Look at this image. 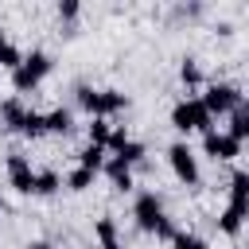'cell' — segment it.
Instances as JSON below:
<instances>
[{
  "label": "cell",
  "instance_id": "cell-26",
  "mask_svg": "<svg viewBox=\"0 0 249 249\" xmlns=\"http://www.w3.org/2000/svg\"><path fill=\"white\" fill-rule=\"evenodd\" d=\"M128 140H132V136H128V128H124V124H113V132H109V144H105V152H109V156H117V152H121V148H124Z\"/></svg>",
  "mask_w": 249,
  "mask_h": 249
},
{
  "label": "cell",
  "instance_id": "cell-17",
  "mask_svg": "<svg viewBox=\"0 0 249 249\" xmlns=\"http://www.w3.org/2000/svg\"><path fill=\"white\" fill-rule=\"evenodd\" d=\"M105 160H109V152H105L101 144H86V148L78 152V167H86V171H93V175L105 167Z\"/></svg>",
  "mask_w": 249,
  "mask_h": 249
},
{
  "label": "cell",
  "instance_id": "cell-27",
  "mask_svg": "<svg viewBox=\"0 0 249 249\" xmlns=\"http://www.w3.org/2000/svg\"><path fill=\"white\" fill-rule=\"evenodd\" d=\"M171 249H210L198 233H187V230H179L175 233V241H171Z\"/></svg>",
  "mask_w": 249,
  "mask_h": 249
},
{
  "label": "cell",
  "instance_id": "cell-11",
  "mask_svg": "<svg viewBox=\"0 0 249 249\" xmlns=\"http://www.w3.org/2000/svg\"><path fill=\"white\" fill-rule=\"evenodd\" d=\"M23 117H27V105H23V97H4V101H0V128H8V132H19Z\"/></svg>",
  "mask_w": 249,
  "mask_h": 249
},
{
  "label": "cell",
  "instance_id": "cell-22",
  "mask_svg": "<svg viewBox=\"0 0 249 249\" xmlns=\"http://www.w3.org/2000/svg\"><path fill=\"white\" fill-rule=\"evenodd\" d=\"M62 183H66V191L82 195V191H89V187H93V171H86V167H74V171H70Z\"/></svg>",
  "mask_w": 249,
  "mask_h": 249
},
{
  "label": "cell",
  "instance_id": "cell-8",
  "mask_svg": "<svg viewBox=\"0 0 249 249\" xmlns=\"http://www.w3.org/2000/svg\"><path fill=\"white\" fill-rule=\"evenodd\" d=\"M4 171H8V187H16L19 195H31L35 191V167H31V160L23 152H8Z\"/></svg>",
  "mask_w": 249,
  "mask_h": 249
},
{
  "label": "cell",
  "instance_id": "cell-9",
  "mask_svg": "<svg viewBox=\"0 0 249 249\" xmlns=\"http://www.w3.org/2000/svg\"><path fill=\"white\" fill-rule=\"evenodd\" d=\"M245 222H249V202H230V206H226V210L214 218V226H218L226 237H237Z\"/></svg>",
  "mask_w": 249,
  "mask_h": 249
},
{
  "label": "cell",
  "instance_id": "cell-23",
  "mask_svg": "<svg viewBox=\"0 0 249 249\" xmlns=\"http://www.w3.org/2000/svg\"><path fill=\"white\" fill-rule=\"evenodd\" d=\"M144 156H148V148H144V140H128L121 152H117V160H124L128 167H136V163H144Z\"/></svg>",
  "mask_w": 249,
  "mask_h": 249
},
{
  "label": "cell",
  "instance_id": "cell-3",
  "mask_svg": "<svg viewBox=\"0 0 249 249\" xmlns=\"http://www.w3.org/2000/svg\"><path fill=\"white\" fill-rule=\"evenodd\" d=\"M171 128H179V132H210L214 117L198 97H183V101L171 105Z\"/></svg>",
  "mask_w": 249,
  "mask_h": 249
},
{
  "label": "cell",
  "instance_id": "cell-31",
  "mask_svg": "<svg viewBox=\"0 0 249 249\" xmlns=\"http://www.w3.org/2000/svg\"><path fill=\"white\" fill-rule=\"evenodd\" d=\"M4 210H8V198H4V195H0V214H4Z\"/></svg>",
  "mask_w": 249,
  "mask_h": 249
},
{
  "label": "cell",
  "instance_id": "cell-16",
  "mask_svg": "<svg viewBox=\"0 0 249 249\" xmlns=\"http://www.w3.org/2000/svg\"><path fill=\"white\" fill-rule=\"evenodd\" d=\"M202 16H206V4L202 0H183V4L171 8V23H195Z\"/></svg>",
  "mask_w": 249,
  "mask_h": 249
},
{
  "label": "cell",
  "instance_id": "cell-14",
  "mask_svg": "<svg viewBox=\"0 0 249 249\" xmlns=\"http://www.w3.org/2000/svg\"><path fill=\"white\" fill-rule=\"evenodd\" d=\"M226 132L241 144V140H249V97H241V105L230 113V124H226Z\"/></svg>",
  "mask_w": 249,
  "mask_h": 249
},
{
  "label": "cell",
  "instance_id": "cell-30",
  "mask_svg": "<svg viewBox=\"0 0 249 249\" xmlns=\"http://www.w3.org/2000/svg\"><path fill=\"white\" fill-rule=\"evenodd\" d=\"M23 249H54V245H51V241H27Z\"/></svg>",
  "mask_w": 249,
  "mask_h": 249
},
{
  "label": "cell",
  "instance_id": "cell-2",
  "mask_svg": "<svg viewBox=\"0 0 249 249\" xmlns=\"http://www.w3.org/2000/svg\"><path fill=\"white\" fill-rule=\"evenodd\" d=\"M78 109H86L89 117H113L121 109H128V93L121 89H93V86H78L74 89Z\"/></svg>",
  "mask_w": 249,
  "mask_h": 249
},
{
  "label": "cell",
  "instance_id": "cell-21",
  "mask_svg": "<svg viewBox=\"0 0 249 249\" xmlns=\"http://www.w3.org/2000/svg\"><path fill=\"white\" fill-rule=\"evenodd\" d=\"M230 202H249V171L237 167L230 175Z\"/></svg>",
  "mask_w": 249,
  "mask_h": 249
},
{
  "label": "cell",
  "instance_id": "cell-29",
  "mask_svg": "<svg viewBox=\"0 0 249 249\" xmlns=\"http://www.w3.org/2000/svg\"><path fill=\"white\" fill-rule=\"evenodd\" d=\"M214 35H218V39H230V35H233V23H230V19L214 23Z\"/></svg>",
  "mask_w": 249,
  "mask_h": 249
},
{
  "label": "cell",
  "instance_id": "cell-19",
  "mask_svg": "<svg viewBox=\"0 0 249 249\" xmlns=\"http://www.w3.org/2000/svg\"><path fill=\"white\" fill-rule=\"evenodd\" d=\"M19 132H23L27 140H39V136H47V113H35V109H27V117H23V124H19Z\"/></svg>",
  "mask_w": 249,
  "mask_h": 249
},
{
  "label": "cell",
  "instance_id": "cell-28",
  "mask_svg": "<svg viewBox=\"0 0 249 249\" xmlns=\"http://www.w3.org/2000/svg\"><path fill=\"white\" fill-rule=\"evenodd\" d=\"M175 233H179L175 218H163V222L156 226V233H152V237H160V241H167V245H171V241H175Z\"/></svg>",
  "mask_w": 249,
  "mask_h": 249
},
{
  "label": "cell",
  "instance_id": "cell-25",
  "mask_svg": "<svg viewBox=\"0 0 249 249\" xmlns=\"http://www.w3.org/2000/svg\"><path fill=\"white\" fill-rule=\"evenodd\" d=\"M54 16H58V23H74V19L82 16V4H78V0H58Z\"/></svg>",
  "mask_w": 249,
  "mask_h": 249
},
{
  "label": "cell",
  "instance_id": "cell-5",
  "mask_svg": "<svg viewBox=\"0 0 249 249\" xmlns=\"http://www.w3.org/2000/svg\"><path fill=\"white\" fill-rule=\"evenodd\" d=\"M132 218H136V230H140V233H156V226L167 218L163 195H160V191H140L136 202H132Z\"/></svg>",
  "mask_w": 249,
  "mask_h": 249
},
{
  "label": "cell",
  "instance_id": "cell-20",
  "mask_svg": "<svg viewBox=\"0 0 249 249\" xmlns=\"http://www.w3.org/2000/svg\"><path fill=\"white\" fill-rule=\"evenodd\" d=\"M86 132H89V144H109V132H113V121L109 117H89V124H86Z\"/></svg>",
  "mask_w": 249,
  "mask_h": 249
},
{
  "label": "cell",
  "instance_id": "cell-10",
  "mask_svg": "<svg viewBox=\"0 0 249 249\" xmlns=\"http://www.w3.org/2000/svg\"><path fill=\"white\" fill-rule=\"evenodd\" d=\"M101 171H105V175H109V183H113V191H121V195H124V191H132V187H136V175H132V167H128V163H124V160H117V156H109V160H105V167H101Z\"/></svg>",
  "mask_w": 249,
  "mask_h": 249
},
{
  "label": "cell",
  "instance_id": "cell-4",
  "mask_svg": "<svg viewBox=\"0 0 249 249\" xmlns=\"http://www.w3.org/2000/svg\"><path fill=\"white\" fill-rule=\"evenodd\" d=\"M167 163H171V175H175L183 187H198V183H202L198 160H195V152H191L187 140H175V144L167 148Z\"/></svg>",
  "mask_w": 249,
  "mask_h": 249
},
{
  "label": "cell",
  "instance_id": "cell-13",
  "mask_svg": "<svg viewBox=\"0 0 249 249\" xmlns=\"http://www.w3.org/2000/svg\"><path fill=\"white\" fill-rule=\"evenodd\" d=\"M58 191H62V175H58V167H39V171H35V191H31V195L51 198V195H58Z\"/></svg>",
  "mask_w": 249,
  "mask_h": 249
},
{
  "label": "cell",
  "instance_id": "cell-6",
  "mask_svg": "<svg viewBox=\"0 0 249 249\" xmlns=\"http://www.w3.org/2000/svg\"><path fill=\"white\" fill-rule=\"evenodd\" d=\"M241 97H245V93H241L233 82H210L198 101L210 109V117H218V113H233V109L241 105Z\"/></svg>",
  "mask_w": 249,
  "mask_h": 249
},
{
  "label": "cell",
  "instance_id": "cell-24",
  "mask_svg": "<svg viewBox=\"0 0 249 249\" xmlns=\"http://www.w3.org/2000/svg\"><path fill=\"white\" fill-rule=\"evenodd\" d=\"M93 233H97L101 245H105V241H117V218H113V214H101V218L93 222Z\"/></svg>",
  "mask_w": 249,
  "mask_h": 249
},
{
  "label": "cell",
  "instance_id": "cell-7",
  "mask_svg": "<svg viewBox=\"0 0 249 249\" xmlns=\"http://www.w3.org/2000/svg\"><path fill=\"white\" fill-rule=\"evenodd\" d=\"M202 152H206L214 163H230V160L241 156V144H237L226 128H210V132H202Z\"/></svg>",
  "mask_w": 249,
  "mask_h": 249
},
{
  "label": "cell",
  "instance_id": "cell-15",
  "mask_svg": "<svg viewBox=\"0 0 249 249\" xmlns=\"http://www.w3.org/2000/svg\"><path fill=\"white\" fill-rule=\"evenodd\" d=\"M47 132H58V136H70V132H74V109H66V105H58V109H51V113H47Z\"/></svg>",
  "mask_w": 249,
  "mask_h": 249
},
{
  "label": "cell",
  "instance_id": "cell-1",
  "mask_svg": "<svg viewBox=\"0 0 249 249\" xmlns=\"http://www.w3.org/2000/svg\"><path fill=\"white\" fill-rule=\"evenodd\" d=\"M51 70H54V58L35 47V51H27L23 62L12 70V89H16V93H31V89H39V82H43Z\"/></svg>",
  "mask_w": 249,
  "mask_h": 249
},
{
  "label": "cell",
  "instance_id": "cell-18",
  "mask_svg": "<svg viewBox=\"0 0 249 249\" xmlns=\"http://www.w3.org/2000/svg\"><path fill=\"white\" fill-rule=\"evenodd\" d=\"M19 62H23V51H19V47L8 39V31L0 27V70H16Z\"/></svg>",
  "mask_w": 249,
  "mask_h": 249
},
{
  "label": "cell",
  "instance_id": "cell-12",
  "mask_svg": "<svg viewBox=\"0 0 249 249\" xmlns=\"http://www.w3.org/2000/svg\"><path fill=\"white\" fill-rule=\"evenodd\" d=\"M179 82L187 86V93H195V89H202V86H206V74H202V62L187 54V58L179 62Z\"/></svg>",
  "mask_w": 249,
  "mask_h": 249
},
{
  "label": "cell",
  "instance_id": "cell-32",
  "mask_svg": "<svg viewBox=\"0 0 249 249\" xmlns=\"http://www.w3.org/2000/svg\"><path fill=\"white\" fill-rule=\"evenodd\" d=\"M245 249H249V245H245Z\"/></svg>",
  "mask_w": 249,
  "mask_h": 249
}]
</instances>
